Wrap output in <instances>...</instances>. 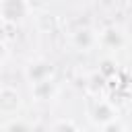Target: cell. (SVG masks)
Instances as JSON below:
<instances>
[{"mask_svg":"<svg viewBox=\"0 0 132 132\" xmlns=\"http://www.w3.org/2000/svg\"><path fill=\"white\" fill-rule=\"evenodd\" d=\"M31 10L29 0H0V23L8 27L23 25L31 16Z\"/></svg>","mask_w":132,"mask_h":132,"instance_id":"6da1fadb","label":"cell"},{"mask_svg":"<svg viewBox=\"0 0 132 132\" xmlns=\"http://www.w3.org/2000/svg\"><path fill=\"white\" fill-rule=\"evenodd\" d=\"M128 45V35L120 25H107L97 31V47L107 52H120Z\"/></svg>","mask_w":132,"mask_h":132,"instance_id":"7a4b0ae2","label":"cell"},{"mask_svg":"<svg viewBox=\"0 0 132 132\" xmlns=\"http://www.w3.org/2000/svg\"><path fill=\"white\" fill-rule=\"evenodd\" d=\"M68 43L74 52L80 54H89L97 47V29L85 25V27H76L74 31H70L68 35Z\"/></svg>","mask_w":132,"mask_h":132,"instance_id":"3957f363","label":"cell"},{"mask_svg":"<svg viewBox=\"0 0 132 132\" xmlns=\"http://www.w3.org/2000/svg\"><path fill=\"white\" fill-rule=\"evenodd\" d=\"M118 116H120V111H118V107L113 105V101L103 99V97H97V99L93 101L91 109H89V120H91L93 128H97V130H99L105 122H109V120H113V118H118Z\"/></svg>","mask_w":132,"mask_h":132,"instance_id":"277c9868","label":"cell"},{"mask_svg":"<svg viewBox=\"0 0 132 132\" xmlns=\"http://www.w3.org/2000/svg\"><path fill=\"white\" fill-rule=\"evenodd\" d=\"M23 74H25V80L31 85V82H37V80L54 78L56 68H54V64H52L47 58H33V60H29V62L25 64Z\"/></svg>","mask_w":132,"mask_h":132,"instance_id":"5b68a950","label":"cell"},{"mask_svg":"<svg viewBox=\"0 0 132 132\" xmlns=\"http://www.w3.org/2000/svg\"><path fill=\"white\" fill-rule=\"evenodd\" d=\"M23 107V95L12 85H0V113L10 118L16 116Z\"/></svg>","mask_w":132,"mask_h":132,"instance_id":"8992f818","label":"cell"},{"mask_svg":"<svg viewBox=\"0 0 132 132\" xmlns=\"http://www.w3.org/2000/svg\"><path fill=\"white\" fill-rule=\"evenodd\" d=\"M31 91V99L35 103H50L58 97V85L54 78H45V80H37L29 85Z\"/></svg>","mask_w":132,"mask_h":132,"instance_id":"52a82bcc","label":"cell"},{"mask_svg":"<svg viewBox=\"0 0 132 132\" xmlns=\"http://www.w3.org/2000/svg\"><path fill=\"white\" fill-rule=\"evenodd\" d=\"M35 23H37V29L43 31V33H50V31H54V29L58 27V19H56L54 14H50V12L37 14V16H35Z\"/></svg>","mask_w":132,"mask_h":132,"instance_id":"ba28073f","label":"cell"},{"mask_svg":"<svg viewBox=\"0 0 132 132\" xmlns=\"http://www.w3.org/2000/svg\"><path fill=\"white\" fill-rule=\"evenodd\" d=\"M50 130H70V132H76V130H80V126L74 120H70V118H58L54 124H50Z\"/></svg>","mask_w":132,"mask_h":132,"instance_id":"9c48e42d","label":"cell"},{"mask_svg":"<svg viewBox=\"0 0 132 132\" xmlns=\"http://www.w3.org/2000/svg\"><path fill=\"white\" fill-rule=\"evenodd\" d=\"M99 130H101V132H128V126L122 122V116H118V118L105 122Z\"/></svg>","mask_w":132,"mask_h":132,"instance_id":"30bf717a","label":"cell"},{"mask_svg":"<svg viewBox=\"0 0 132 132\" xmlns=\"http://www.w3.org/2000/svg\"><path fill=\"white\" fill-rule=\"evenodd\" d=\"M0 128H2V130H31V128H33V124H31V122L16 120V116H10V120H8V122H4Z\"/></svg>","mask_w":132,"mask_h":132,"instance_id":"8fae6325","label":"cell"},{"mask_svg":"<svg viewBox=\"0 0 132 132\" xmlns=\"http://www.w3.org/2000/svg\"><path fill=\"white\" fill-rule=\"evenodd\" d=\"M8 56H10V50H8V45H6L4 41H0V64H4V62L8 60Z\"/></svg>","mask_w":132,"mask_h":132,"instance_id":"7c38bea8","label":"cell"}]
</instances>
